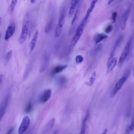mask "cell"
Listing matches in <instances>:
<instances>
[{"label": "cell", "instance_id": "836d02e7", "mask_svg": "<svg viewBox=\"0 0 134 134\" xmlns=\"http://www.w3.org/2000/svg\"><path fill=\"white\" fill-rule=\"evenodd\" d=\"M14 127H12L9 129V130L6 133V134H12V133L14 130Z\"/></svg>", "mask_w": 134, "mask_h": 134}, {"label": "cell", "instance_id": "e575fe53", "mask_svg": "<svg viewBox=\"0 0 134 134\" xmlns=\"http://www.w3.org/2000/svg\"><path fill=\"white\" fill-rule=\"evenodd\" d=\"M131 132L129 126L126 129V132L124 134H128Z\"/></svg>", "mask_w": 134, "mask_h": 134}, {"label": "cell", "instance_id": "e0dca14e", "mask_svg": "<svg viewBox=\"0 0 134 134\" xmlns=\"http://www.w3.org/2000/svg\"><path fill=\"white\" fill-rule=\"evenodd\" d=\"M53 18H52L47 23L45 29V31L46 33H49L52 30L53 24Z\"/></svg>", "mask_w": 134, "mask_h": 134}, {"label": "cell", "instance_id": "8d00e7d4", "mask_svg": "<svg viewBox=\"0 0 134 134\" xmlns=\"http://www.w3.org/2000/svg\"><path fill=\"white\" fill-rule=\"evenodd\" d=\"M108 130L107 129H105L104 130L102 134H107V132Z\"/></svg>", "mask_w": 134, "mask_h": 134}, {"label": "cell", "instance_id": "74e56055", "mask_svg": "<svg viewBox=\"0 0 134 134\" xmlns=\"http://www.w3.org/2000/svg\"><path fill=\"white\" fill-rule=\"evenodd\" d=\"M85 131L81 130L79 134H85Z\"/></svg>", "mask_w": 134, "mask_h": 134}, {"label": "cell", "instance_id": "6da1fadb", "mask_svg": "<svg viewBox=\"0 0 134 134\" xmlns=\"http://www.w3.org/2000/svg\"><path fill=\"white\" fill-rule=\"evenodd\" d=\"M85 25L84 23L81 22L77 27L75 34L71 39L70 45V48L74 47L79 40L83 33Z\"/></svg>", "mask_w": 134, "mask_h": 134}, {"label": "cell", "instance_id": "8fae6325", "mask_svg": "<svg viewBox=\"0 0 134 134\" xmlns=\"http://www.w3.org/2000/svg\"><path fill=\"white\" fill-rule=\"evenodd\" d=\"M78 1V0H75L72 1L70 9L68 15L69 18H71L72 16L77 5Z\"/></svg>", "mask_w": 134, "mask_h": 134}, {"label": "cell", "instance_id": "44dd1931", "mask_svg": "<svg viewBox=\"0 0 134 134\" xmlns=\"http://www.w3.org/2000/svg\"><path fill=\"white\" fill-rule=\"evenodd\" d=\"M89 116V112L88 110H87L86 112L85 116L83 120L81 130L86 131V123Z\"/></svg>", "mask_w": 134, "mask_h": 134}, {"label": "cell", "instance_id": "2e32d148", "mask_svg": "<svg viewBox=\"0 0 134 134\" xmlns=\"http://www.w3.org/2000/svg\"><path fill=\"white\" fill-rule=\"evenodd\" d=\"M97 0H93L91 2V5L88 10L86 16L85 17V19L87 20L90 14L93 11V9L95 7V4L96 3Z\"/></svg>", "mask_w": 134, "mask_h": 134}, {"label": "cell", "instance_id": "1f68e13d", "mask_svg": "<svg viewBox=\"0 0 134 134\" xmlns=\"http://www.w3.org/2000/svg\"><path fill=\"white\" fill-rule=\"evenodd\" d=\"M102 45L101 44H99L96 48L95 51L96 52H98L102 47Z\"/></svg>", "mask_w": 134, "mask_h": 134}, {"label": "cell", "instance_id": "d6a6232c", "mask_svg": "<svg viewBox=\"0 0 134 134\" xmlns=\"http://www.w3.org/2000/svg\"><path fill=\"white\" fill-rule=\"evenodd\" d=\"M77 12H76L75 13V15L74 16L73 18V19L72 20V21L71 24L72 25H73V24H74V23L75 21H76V18H77Z\"/></svg>", "mask_w": 134, "mask_h": 134}, {"label": "cell", "instance_id": "52a82bcc", "mask_svg": "<svg viewBox=\"0 0 134 134\" xmlns=\"http://www.w3.org/2000/svg\"><path fill=\"white\" fill-rule=\"evenodd\" d=\"M9 100V97H7L3 101L0 108V121L2 119L5 114Z\"/></svg>", "mask_w": 134, "mask_h": 134}, {"label": "cell", "instance_id": "60d3db41", "mask_svg": "<svg viewBox=\"0 0 134 134\" xmlns=\"http://www.w3.org/2000/svg\"><path fill=\"white\" fill-rule=\"evenodd\" d=\"M112 1H113V0L110 1H109V2H108V4H110L112 2Z\"/></svg>", "mask_w": 134, "mask_h": 134}, {"label": "cell", "instance_id": "8992f818", "mask_svg": "<svg viewBox=\"0 0 134 134\" xmlns=\"http://www.w3.org/2000/svg\"><path fill=\"white\" fill-rule=\"evenodd\" d=\"M16 29V26L14 23H13L9 25L6 31L4 39L8 40L13 35Z\"/></svg>", "mask_w": 134, "mask_h": 134}, {"label": "cell", "instance_id": "ab89813d", "mask_svg": "<svg viewBox=\"0 0 134 134\" xmlns=\"http://www.w3.org/2000/svg\"><path fill=\"white\" fill-rule=\"evenodd\" d=\"M1 22H2V20H1V17H0V25H1Z\"/></svg>", "mask_w": 134, "mask_h": 134}, {"label": "cell", "instance_id": "b9f144b4", "mask_svg": "<svg viewBox=\"0 0 134 134\" xmlns=\"http://www.w3.org/2000/svg\"><path fill=\"white\" fill-rule=\"evenodd\" d=\"M1 37H2V34L1 32L0 33V38L1 39Z\"/></svg>", "mask_w": 134, "mask_h": 134}, {"label": "cell", "instance_id": "277c9868", "mask_svg": "<svg viewBox=\"0 0 134 134\" xmlns=\"http://www.w3.org/2000/svg\"><path fill=\"white\" fill-rule=\"evenodd\" d=\"M30 122V119L29 117L28 116H25L23 119L18 129V133L22 134L24 133L29 127Z\"/></svg>", "mask_w": 134, "mask_h": 134}, {"label": "cell", "instance_id": "ba28073f", "mask_svg": "<svg viewBox=\"0 0 134 134\" xmlns=\"http://www.w3.org/2000/svg\"><path fill=\"white\" fill-rule=\"evenodd\" d=\"M130 9H128L122 16L121 22V28L123 30H124L125 29L126 22L130 14Z\"/></svg>", "mask_w": 134, "mask_h": 134}, {"label": "cell", "instance_id": "9a60e30c", "mask_svg": "<svg viewBox=\"0 0 134 134\" xmlns=\"http://www.w3.org/2000/svg\"><path fill=\"white\" fill-rule=\"evenodd\" d=\"M67 67L66 65L58 66L54 67L53 69L52 73L53 74H56L61 72Z\"/></svg>", "mask_w": 134, "mask_h": 134}, {"label": "cell", "instance_id": "7402d4cb", "mask_svg": "<svg viewBox=\"0 0 134 134\" xmlns=\"http://www.w3.org/2000/svg\"><path fill=\"white\" fill-rule=\"evenodd\" d=\"M12 51L11 50L7 52L6 54L5 57V60L6 62H7L10 61L12 56Z\"/></svg>", "mask_w": 134, "mask_h": 134}, {"label": "cell", "instance_id": "d590c367", "mask_svg": "<svg viewBox=\"0 0 134 134\" xmlns=\"http://www.w3.org/2000/svg\"><path fill=\"white\" fill-rule=\"evenodd\" d=\"M3 75H1L0 76V82L1 84L2 81L3 79Z\"/></svg>", "mask_w": 134, "mask_h": 134}, {"label": "cell", "instance_id": "f35d334b", "mask_svg": "<svg viewBox=\"0 0 134 134\" xmlns=\"http://www.w3.org/2000/svg\"><path fill=\"white\" fill-rule=\"evenodd\" d=\"M30 1L31 3L33 4L34 3L35 0H30Z\"/></svg>", "mask_w": 134, "mask_h": 134}, {"label": "cell", "instance_id": "484cf974", "mask_svg": "<svg viewBox=\"0 0 134 134\" xmlns=\"http://www.w3.org/2000/svg\"><path fill=\"white\" fill-rule=\"evenodd\" d=\"M122 40V37L120 36L118 38V40L116 41V42H115L114 45L113 50L114 51L115 49L117 48L119 46V45L121 43V41Z\"/></svg>", "mask_w": 134, "mask_h": 134}, {"label": "cell", "instance_id": "3957f363", "mask_svg": "<svg viewBox=\"0 0 134 134\" xmlns=\"http://www.w3.org/2000/svg\"><path fill=\"white\" fill-rule=\"evenodd\" d=\"M130 46L131 43L129 42L127 43L124 48L119 59L118 63L119 67H121L126 61L130 51Z\"/></svg>", "mask_w": 134, "mask_h": 134}, {"label": "cell", "instance_id": "7a4b0ae2", "mask_svg": "<svg viewBox=\"0 0 134 134\" xmlns=\"http://www.w3.org/2000/svg\"><path fill=\"white\" fill-rule=\"evenodd\" d=\"M29 25V22L28 20H26L24 21L21 33L18 39L20 44L24 43L27 38L28 31Z\"/></svg>", "mask_w": 134, "mask_h": 134}, {"label": "cell", "instance_id": "9c48e42d", "mask_svg": "<svg viewBox=\"0 0 134 134\" xmlns=\"http://www.w3.org/2000/svg\"><path fill=\"white\" fill-rule=\"evenodd\" d=\"M39 35V31L37 30L31 41L29 45L30 52L31 54L35 49L37 41Z\"/></svg>", "mask_w": 134, "mask_h": 134}, {"label": "cell", "instance_id": "f546056e", "mask_svg": "<svg viewBox=\"0 0 134 134\" xmlns=\"http://www.w3.org/2000/svg\"><path fill=\"white\" fill-rule=\"evenodd\" d=\"M129 127L131 132H132L134 129V117L132 120L130 126Z\"/></svg>", "mask_w": 134, "mask_h": 134}, {"label": "cell", "instance_id": "4316f807", "mask_svg": "<svg viewBox=\"0 0 134 134\" xmlns=\"http://www.w3.org/2000/svg\"><path fill=\"white\" fill-rule=\"evenodd\" d=\"M112 29V25H109L106 27L105 30V32L106 33H109L111 31Z\"/></svg>", "mask_w": 134, "mask_h": 134}, {"label": "cell", "instance_id": "ac0fdd59", "mask_svg": "<svg viewBox=\"0 0 134 134\" xmlns=\"http://www.w3.org/2000/svg\"><path fill=\"white\" fill-rule=\"evenodd\" d=\"M96 77V72L94 71L92 73L91 76L89 79V81L86 83V85L91 86L93 85Z\"/></svg>", "mask_w": 134, "mask_h": 134}, {"label": "cell", "instance_id": "5b68a950", "mask_svg": "<svg viewBox=\"0 0 134 134\" xmlns=\"http://www.w3.org/2000/svg\"><path fill=\"white\" fill-rule=\"evenodd\" d=\"M127 79L126 77L123 76L117 82L112 92V97L114 96L118 93Z\"/></svg>", "mask_w": 134, "mask_h": 134}, {"label": "cell", "instance_id": "cb8c5ba5", "mask_svg": "<svg viewBox=\"0 0 134 134\" xmlns=\"http://www.w3.org/2000/svg\"><path fill=\"white\" fill-rule=\"evenodd\" d=\"M32 105L31 102L29 103L27 105L25 109V112L27 113H30L32 109Z\"/></svg>", "mask_w": 134, "mask_h": 134}, {"label": "cell", "instance_id": "4fadbf2b", "mask_svg": "<svg viewBox=\"0 0 134 134\" xmlns=\"http://www.w3.org/2000/svg\"><path fill=\"white\" fill-rule=\"evenodd\" d=\"M108 36L103 33H99L96 34L94 39L96 44H97L103 40L107 38Z\"/></svg>", "mask_w": 134, "mask_h": 134}, {"label": "cell", "instance_id": "f1b7e54d", "mask_svg": "<svg viewBox=\"0 0 134 134\" xmlns=\"http://www.w3.org/2000/svg\"><path fill=\"white\" fill-rule=\"evenodd\" d=\"M117 13L116 12H114L112 14V19L113 23H114L116 21L117 16Z\"/></svg>", "mask_w": 134, "mask_h": 134}, {"label": "cell", "instance_id": "83f0119b", "mask_svg": "<svg viewBox=\"0 0 134 134\" xmlns=\"http://www.w3.org/2000/svg\"><path fill=\"white\" fill-rule=\"evenodd\" d=\"M131 71L130 69L128 68L125 72L123 76L126 77L127 79L130 74Z\"/></svg>", "mask_w": 134, "mask_h": 134}, {"label": "cell", "instance_id": "7c38bea8", "mask_svg": "<svg viewBox=\"0 0 134 134\" xmlns=\"http://www.w3.org/2000/svg\"><path fill=\"white\" fill-rule=\"evenodd\" d=\"M117 58L115 57L113 58L111 61L108 64L107 73H108L111 72L115 67L117 63Z\"/></svg>", "mask_w": 134, "mask_h": 134}, {"label": "cell", "instance_id": "d4e9b609", "mask_svg": "<svg viewBox=\"0 0 134 134\" xmlns=\"http://www.w3.org/2000/svg\"><path fill=\"white\" fill-rule=\"evenodd\" d=\"M83 57L81 55H78L76 57V62L77 64H80L83 61Z\"/></svg>", "mask_w": 134, "mask_h": 134}, {"label": "cell", "instance_id": "d6986e66", "mask_svg": "<svg viewBox=\"0 0 134 134\" xmlns=\"http://www.w3.org/2000/svg\"><path fill=\"white\" fill-rule=\"evenodd\" d=\"M62 27V26L57 24L55 30L54 36L55 38L58 37L61 35Z\"/></svg>", "mask_w": 134, "mask_h": 134}, {"label": "cell", "instance_id": "30bf717a", "mask_svg": "<svg viewBox=\"0 0 134 134\" xmlns=\"http://www.w3.org/2000/svg\"><path fill=\"white\" fill-rule=\"evenodd\" d=\"M51 94L52 91L50 89L45 91L41 98V102L44 103L47 102L50 98Z\"/></svg>", "mask_w": 134, "mask_h": 134}, {"label": "cell", "instance_id": "4dcf8cb0", "mask_svg": "<svg viewBox=\"0 0 134 134\" xmlns=\"http://www.w3.org/2000/svg\"><path fill=\"white\" fill-rule=\"evenodd\" d=\"M65 79L63 77L59 78L58 80V81L59 83L61 84H63L65 82Z\"/></svg>", "mask_w": 134, "mask_h": 134}, {"label": "cell", "instance_id": "ffe728a7", "mask_svg": "<svg viewBox=\"0 0 134 134\" xmlns=\"http://www.w3.org/2000/svg\"><path fill=\"white\" fill-rule=\"evenodd\" d=\"M55 121V119L54 118H52L50 120L46 127V130L47 131H49L52 128Z\"/></svg>", "mask_w": 134, "mask_h": 134}, {"label": "cell", "instance_id": "ee69618b", "mask_svg": "<svg viewBox=\"0 0 134 134\" xmlns=\"http://www.w3.org/2000/svg\"><path fill=\"white\" fill-rule=\"evenodd\" d=\"M134 74H133V75H134Z\"/></svg>", "mask_w": 134, "mask_h": 134}, {"label": "cell", "instance_id": "7bdbcfd3", "mask_svg": "<svg viewBox=\"0 0 134 134\" xmlns=\"http://www.w3.org/2000/svg\"><path fill=\"white\" fill-rule=\"evenodd\" d=\"M54 134H57V131H56L54 133Z\"/></svg>", "mask_w": 134, "mask_h": 134}, {"label": "cell", "instance_id": "603a6c76", "mask_svg": "<svg viewBox=\"0 0 134 134\" xmlns=\"http://www.w3.org/2000/svg\"><path fill=\"white\" fill-rule=\"evenodd\" d=\"M17 0H12L10 6V10L11 12H12L13 11L16 5L17 2Z\"/></svg>", "mask_w": 134, "mask_h": 134}, {"label": "cell", "instance_id": "5bb4252c", "mask_svg": "<svg viewBox=\"0 0 134 134\" xmlns=\"http://www.w3.org/2000/svg\"><path fill=\"white\" fill-rule=\"evenodd\" d=\"M49 61V58L48 56H45L44 57L40 68V72H43L47 68L48 66Z\"/></svg>", "mask_w": 134, "mask_h": 134}]
</instances>
